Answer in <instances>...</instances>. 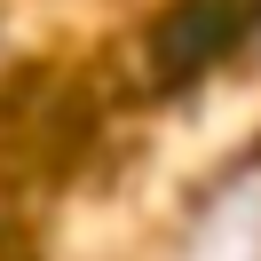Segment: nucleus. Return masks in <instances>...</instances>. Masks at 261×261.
<instances>
[{
	"mask_svg": "<svg viewBox=\"0 0 261 261\" xmlns=\"http://www.w3.org/2000/svg\"><path fill=\"white\" fill-rule=\"evenodd\" d=\"M253 40H261V0H166L143 32V71H150L159 95L166 87H198L229 56H245Z\"/></svg>",
	"mask_w": 261,
	"mask_h": 261,
	"instance_id": "1",
	"label": "nucleus"
}]
</instances>
